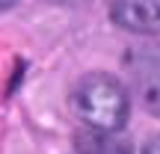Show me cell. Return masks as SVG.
Wrapping results in <instances>:
<instances>
[{
  "instance_id": "obj_3",
  "label": "cell",
  "mask_w": 160,
  "mask_h": 154,
  "mask_svg": "<svg viewBox=\"0 0 160 154\" xmlns=\"http://www.w3.org/2000/svg\"><path fill=\"white\" fill-rule=\"evenodd\" d=\"M110 21L128 33L148 36L160 30V0H110Z\"/></svg>"
},
{
  "instance_id": "obj_4",
  "label": "cell",
  "mask_w": 160,
  "mask_h": 154,
  "mask_svg": "<svg viewBox=\"0 0 160 154\" xmlns=\"http://www.w3.org/2000/svg\"><path fill=\"white\" fill-rule=\"evenodd\" d=\"M77 151L80 154H133L128 142L116 139V133H98V131H86L83 137H77Z\"/></svg>"
},
{
  "instance_id": "obj_5",
  "label": "cell",
  "mask_w": 160,
  "mask_h": 154,
  "mask_svg": "<svg viewBox=\"0 0 160 154\" xmlns=\"http://www.w3.org/2000/svg\"><path fill=\"white\" fill-rule=\"evenodd\" d=\"M137 154H160V137H151V139H148V142H145Z\"/></svg>"
},
{
  "instance_id": "obj_8",
  "label": "cell",
  "mask_w": 160,
  "mask_h": 154,
  "mask_svg": "<svg viewBox=\"0 0 160 154\" xmlns=\"http://www.w3.org/2000/svg\"><path fill=\"white\" fill-rule=\"evenodd\" d=\"M77 154H80V151H77Z\"/></svg>"
},
{
  "instance_id": "obj_6",
  "label": "cell",
  "mask_w": 160,
  "mask_h": 154,
  "mask_svg": "<svg viewBox=\"0 0 160 154\" xmlns=\"http://www.w3.org/2000/svg\"><path fill=\"white\" fill-rule=\"evenodd\" d=\"M48 3H57V6H77V3H83V0H48Z\"/></svg>"
},
{
  "instance_id": "obj_7",
  "label": "cell",
  "mask_w": 160,
  "mask_h": 154,
  "mask_svg": "<svg viewBox=\"0 0 160 154\" xmlns=\"http://www.w3.org/2000/svg\"><path fill=\"white\" fill-rule=\"evenodd\" d=\"M12 6H18V0H0V12H6V9H12Z\"/></svg>"
},
{
  "instance_id": "obj_1",
  "label": "cell",
  "mask_w": 160,
  "mask_h": 154,
  "mask_svg": "<svg viewBox=\"0 0 160 154\" xmlns=\"http://www.w3.org/2000/svg\"><path fill=\"white\" fill-rule=\"evenodd\" d=\"M71 107L89 131L119 133L131 116V98L119 77L92 71L77 80L74 92H71Z\"/></svg>"
},
{
  "instance_id": "obj_2",
  "label": "cell",
  "mask_w": 160,
  "mask_h": 154,
  "mask_svg": "<svg viewBox=\"0 0 160 154\" xmlns=\"http://www.w3.org/2000/svg\"><path fill=\"white\" fill-rule=\"evenodd\" d=\"M125 68L131 74V83H133V92H137L139 104L151 116L160 119V51L157 47L128 51Z\"/></svg>"
}]
</instances>
